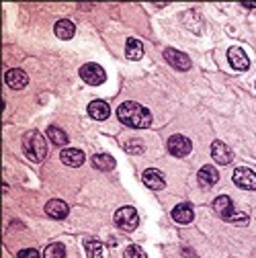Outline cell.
Masks as SVG:
<instances>
[{"instance_id": "1", "label": "cell", "mask_w": 256, "mask_h": 258, "mask_svg": "<svg viewBox=\"0 0 256 258\" xmlns=\"http://www.w3.org/2000/svg\"><path fill=\"white\" fill-rule=\"evenodd\" d=\"M117 117L123 125L132 127V129H146L152 125V113L144 105L134 103V101H127V103L119 105Z\"/></svg>"}, {"instance_id": "2", "label": "cell", "mask_w": 256, "mask_h": 258, "mask_svg": "<svg viewBox=\"0 0 256 258\" xmlns=\"http://www.w3.org/2000/svg\"><path fill=\"white\" fill-rule=\"evenodd\" d=\"M23 152L31 162H43L47 156V142L39 132H29L23 138Z\"/></svg>"}, {"instance_id": "3", "label": "cell", "mask_w": 256, "mask_h": 258, "mask_svg": "<svg viewBox=\"0 0 256 258\" xmlns=\"http://www.w3.org/2000/svg\"><path fill=\"white\" fill-rule=\"evenodd\" d=\"M115 223L123 232H134L140 225V215L134 207H121L115 211Z\"/></svg>"}, {"instance_id": "4", "label": "cell", "mask_w": 256, "mask_h": 258, "mask_svg": "<svg viewBox=\"0 0 256 258\" xmlns=\"http://www.w3.org/2000/svg\"><path fill=\"white\" fill-rule=\"evenodd\" d=\"M80 78L90 86H99L107 80V72L99 66V63H84L80 68Z\"/></svg>"}, {"instance_id": "5", "label": "cell", "mask_w": 256, "mask_h": 258, "mask_svg": "<svg viewBox=\"0 0 256 258\" xmlns=\"http://www.w3.org/2000/svg\"><path fill=\"white\" fill-rule=\"evenodd\" d=\"M190 150H193V144H190L188 138H184V136H180V134H176V136H172V138L168 140V152H170L174 158H184V156L190 154Z\"/></svg>"}, {"instance_id": "6", "label": "cell", "mask_w": 256, "mask_h": 258, "mask_svg": "<svg viewBox=\"0 0 256 258\" xmlns=\"http://www.w3.org/2000/svg\"><path fill=\"white\" fill-rule=\"evenodd\" d=\"M232 178H234L236 186H240L244 190H254L256 188V172L250 170V168H236Z\"/></svg>"}, {"instance_id": "7", "label": "cell", "mask_w": 256, "mask_h": 258, "mask_svg": "<svg viewBox=\"0 0 256 258\" xmlns=\"http://www.w3.org/2000/svg\"><path fill=\"white\" fill-rule=\"evenodd\" d=\"M164 59L170 63L174 70H180V72H184V70L190 68L188 55L182 53V51H178V49H164Z\"/></svg>"}, {"instance_id": "8", "label": "cell", "mask_w": 256, "mask_h": 258, "mask_svg": "<svg viewBox=\"0 0 256 258\" xmlns=\"http://www.w3.org/2000/svg\"><path fill=\"white\" fill-rule=\"evenodd\" d=\"M5 82L9 88L13 90H21L29 84V76L25 74V70H19V68H13V70H7L5 72Z\"/></svg>"}, {"instance_id": "9", "label": "cell", "mask_w": 256, "mask_h": 258, "mask_svg": "<svg viewBox=\"0 0 256 258\" xmlns=\"http://www.w3.org/2000/svg\"><path fill=\"white\" fill-rule=\"evenodd\" d=\"M211 156H213V160L217 164H221V166H226V164H230L232 162V158H234V154H232V150L223 144V142H213L211 144Z\"/></svg>"}, {"instance_id": "10", "label": "cell", "mask_w": 256, "mask_h": 258, "mask_svg": "<svg viewBox=\"0 0 256 258\" xmlns=\"http://www.w3.org/2000/svg\"><path fill=\"white\" fill-rule=\"evenodd\" d=\"M213 211L221 217V219H230L236 211H234V203H232V199L228 197V195H219L215 201H213Z\"/></svg>"}, {"instance_id": "11", "label": "cell", "mask_w": 256, "mask_h": 258, "mask_svg": "<svg viewBox=\"0 0 256 258\" xmlns=\"http://www.w3.org/2000/svg\"><path fill=\"white\" fill-rule=\"evenodd\" d=\"M228 59H230L232 66L236 70H240V72H246L250 68V59L244 53V49H240V47H230L228 49Z\"/></svg>"}, {"instance_id": "12", "label": "cell", "mask_w": 256, "mask_h": 258, "mask_svg": "<svg viewBox=\"0 0 256 258\" xmlns=\"http://www.w3.org/2000/svg\"><path fill=\"white\" fill-rule=\"evenodd\" d=\"M142 180H144V184H146L148 188H152V190H162L164 184H166L162 172L156 170V168H148V170L142 174Z\"/></svg>"}, {"instance_id": "13", "label": "cell", "mask_w": 256, "mask_h": 258, "mask_svg": "<svg viewBox=\"0 0 256 258\" xmlns=\"http://www.w3.org/2000/svg\"><path fill=\"white\" fill-rule=\"evenodd\" d=\"M59 160L66 166H72V168H78L84 164V154L82 150H76V148H66V150H61L59 154Z\"/></svg>"}, {"instance_id": "14", "label": "cell", "mask_w": 256, "mask_h": 258, "mask_svg": "<svg viewBox=\"0 0 256 258\" xmlns=\"http://www.w3.org/2000/svg\"><path fill=\"white\" fill-rule=\"evenodd\" d=\"M45 213H47L51 219H66L68 213H70V207L63 203L61 199H51V201H47V205H45Z\"/></svg>"}, {"instance_id": "15", "label": "cell", "mask_w": 256, "mask_h": 258, "mask_svg": "<svg viewBox=\"0 0 256 258\" xmlns=\"http://www.w3.org/2000/svg\"><path fill=\"white\" fill-rule=\"evenodd\" d=\"M172 219H174L176 223H182V225L190 223V221L195 219L193 207H190L188 203H180V205H176V207L172 209Z\"/></svg>"}, {"instance_id": "16", "label": "cell", "mask_w": 256, "mask_h": 258, "mask_svg": "<svg viewBox=\"0 0 256 258\" xmlns=\"http://www.w3.org/2000/svg\"><path fill=\"white\" fill-rule=\"evenodd\" d=\"M53 33H55L59 39L68 41V39H72V37H74V33H76V27H74V23H72V21H68V19H61V21H57V23H55V27H53Z\"/></svg>"}, {"instance_id": "17", "label": "cell", "mask_w": 256, "mask_h": 258, "mask_svg": "<svg viewBox=\"0 0 256 258\" xmlns=\"http://www.w3.org/2000/svg\"><path fill=\"white\" fill-rule=\"evenodd\" d=\"M197 180H199L201 186L209 188V186L217 184V180H219V172H217L213 166H203V168L199 170V174H197Z\"/></svg>"}, {"instance_id": "18", "label": "cell", "mask_w": 256, "mask_h": 258, "mask_svg": "<svg viewBox=\"0 0 256 258\" xmlns=\"http://www.w3.org/2000/svg\"><path fill=\"white\" fill-rule=\"evenodd\" d=\"M88 115L92 119H97V121H105L111 115V109H109V105L105 101H92L88 105Z\"/></svg>"}, {"instance_id": "19", "label": "cell", "mask_w": 256, "mask_h": 258, "mask_svg": "<svg viewBox=\"0 0 256 258\" xmlns=\"http://www.w3.org/2000/svg\"><path fill=\"white\" fill-rule=\"evenodd\" d=\"M92 166L97 168V170H103V172H107V170H113L115 168V158L113 156H109V154H94L92 156Z\"/></svg>"}, {"instance_id": "20", "label": "cell", "mask_w": 256, "mask_h": 258, "mask_svg": "<svg viewBox=\"0 0 256 258\" xmlns=\"http://www.w3.org/2000/svg\"><path fill=\"white\" fill-rule=\"evenodd\" d=\"M125 55H127V59H142V55H144V45H142V41H138V39H134V37H130L127 39V43H125Z\"/></svg>"}, {"instance_id": "21", "label": "cell", "mask_w": 256, "mask_h": 258, "mask_svg": "<svg viewBox=\"0 0 256 258\" xmlns=\"http://www.w3.org/2000/svg\"><path fill=\"white\" fill-rule=\"evenodd\" d=\"M84 248H86V256L88 258H103V254H105V248H103V244L99 240H86Z\"/></svg>"}, {"instance_id": "22", "label": "cell", "mask_w": 256, "mask_h": 258, "mask_svg": "<svg viewBox=\"0 0 256 258\" xmlns=\"http://www.w3.org/2000/svg\"><path fill=\"white\" fill-rule=\"evenodd\" d=\"M47 138H49L55 146H66V144H68V136L63 134V129H59V127H55V125H51V127L47 129Z\"/></svg>"}, {"instance_id": "23", "label": "cell", "mask_w": 256, "mask_h": 258, "mask_svg": "<svg viewBox=\"0 0 256 258\" xmlns=\"http://www.w3.org/2000/svg\"><path fill=\"white\" fill-rule=\"evenodd\" d=\"M43 258H66V248H63V244H59V242L49 244L43 252Z\"/></svg>"}, {"instance_id": "24", "label": "cell", "mask_w": 256, "mask_h": 258, "mask_svg": "<svg viewBox=\"0 0 256 258\" xmlns=\"http://www.w3.org/2000/svg\"><path fill=\"white\" fill-rule=\"evenodd\" d=\"M123 148H125V152H130V154H142V152H144V144H142L140 140H136V138L127 140V142L123 144Z\"/></svg>"}, {"instance_id": "25", "label": "cell", "mask_w": 256, "mask_h": 258, "mask_svg": "<svg viewBox=\"0 0 256 258\" xmlns=\"http://www.w3.org/2000/svg\"><path fill=\"white\" fill-rule=\"evenodd\" d=\"M123 258H146V252L140 248V246H127L125 252H123Z\"/></svg>"}, {"instance_id": "26", "label": "cell", "mask_w": 256, "mask_h": 258, "mask_svg": "<svg viewBox=\"0 0 256 258\" xmlns=\"http://www.w3.org/2000/svg\"><path fill=\"white\" fill-rule=\"evenodd\" d=\"M17 258H41V254L35 250V248H25L17 254Z\"/></svg>"}, {"instance_id": "27", "label": "cell", "mask_w": 256, "mask_h": 258, "mask_svg": "<svg viewBox=\"0 0 256 258\" xmlns=\"http://www.w3.org/2000/svg\"><path fill=\"white\" fill-rule=\"evenodd\" d=\"M228 221H230V223H240V225H246V223H248V215H244V213H238V211H236V213H234V215H232Z\"/></svg>"}, {"instance_id": "28", "label": "cell", "mask_w": 256, "mask_h": 258, "mask_svg": "<svg viewBox=\"0 0 256 258\" xmlns=\"http://www.w3.org/2000/svg\"><path fill=\"white\" fill-rule=\"evenodd\" d=\"M242 7H246V9H256V3H246V5H242Z\"/></svg>"}]
</instances>
